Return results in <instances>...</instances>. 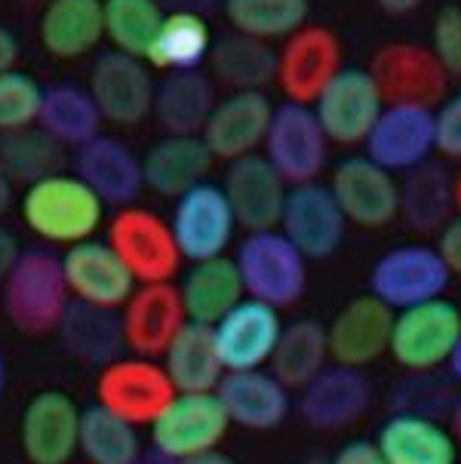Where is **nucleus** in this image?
<instances>
[{
  "label": "nucleus",
  "mask_w": 461,
  "mask_h": 464,
  "mask_svg": "<svg viewBox=\"0 0 461 464\" xmlns=\"http://www.w3.org/2000/svg\"><path fill=\"white\" fill-rule=\"evenodd\" d=\"M19 216L46 246H74L105 225V200L77 172H50L22 188Z\"/></svg>",
  "instance_id": "obj_1"
},
{
  "label": "nucleus",
  "mask_w": 461,
  "mask_h": 464,
  "mask_svg": "<svg viewBox=\"0 0 461 464\" xmlns=\"http://www.w3.org/2000/svg\"><path fill=\"white\" fill-rule=\"evenodd\" d=\"M4 314L22 335L56 333L65 308L72 304L62 256L50 246H28L13 262L10 274L0 280Z\"/></svg>",
  "instance_id": "obj_2"
},
{
  "label": "nucleus",
  "mask_w": 461,
  "mask_h": 464,
  "mask_svg": "<svg viewBox=\"0 0 461 464\" xmlns=\"http://www.w3.org/2000/svg\"><path fill=\"white\" fill-rule=\"evenodd\" d=\"M234 262L244 293L277 311L293 308L308 289V258L280 234V227L246 231Z\"/></svg>",
  "instance_id": "obj_3"
},
{
  "label": "nucleus",
  "mask_w": 461,
  "mask_h": 464,
  "mask_svg": "<svg viewBox=\"0 0 461 464\" xmlns=\"http://www.w3.org/2000/svg\"><path fill=\"white\" fill-rule=\"evenodd\" d=\"M105 243L127 265L136 283H167L176 277L185 262L169 218L158 216L148 207H139V203L117 207L105 225Z\"/></svg>",
  "instance_id": "obj_4"
},
{
  "label": "nucleus",
  "mask_w": 461,
  "mask_h": 464,
  "mask_svg": "<svg viewBox=\"0 0 461 464\" xmlns=\"http://www.w3.org/2000/svg\"><path fill=\"white\" fill-rule=\"evenodd\" d=\"M231 419L216 391H176V397L148 424L151 450L169 461L213 452L228 437Z\"/></svg>",
  "instance_id": "obj_5"
},
{
  "label": "nucleus",
  "mask_w": 461,
  "mask_h": 464,
  "mask_svg": "<svg viewBox=\"0 0 461 464\" xmlns=\"http://www.w3.org/2000/svg\"><path fill=\"white\" fill-rule=\"evenodd\" d=\"M173 397L176 384L158 357L120 353L96 369V403L136 428H148Z\"/></svg>",
  "instance_id": "obj_6"
},
{
  "label": "nucleus",
  "mask_w": 461,
  "mask_h": 464,
  "mask_svg": "<svg viewBox=\"0 0 461 464\" xmlns=\"http://www.w3.org/2000/svg\"><path fill=\"white\" fill-rule=\"evenodd\" d=\"M458 335L461 308L440 295L431 302L394 311L388 353L406 372H437L440 366H447Z\"/></svg>",
  "instance_id": "obj_7"
},
{
  "label": "nucleus",
  "mask_w": 461,
  "mask_h": 464,
  "mask_svg": "<svg viewBox=\"0 0 461 464\" xmlns=\"http://www.w3.org/2000/svg\"><path fill=\"white\" fill-rule=\"evenodd\" d=\"M366 71H370L385 105L437 108L449 90V74L437 62L431 46L409 41H394L375 50Z\"/></svg>",
  "instance_id": "obj_8"
},
{
  "label": "nucleus",
  "mask_w": 461,
  "mask_h": 464,
  "mask_svg": "<svg viewBox=\"0 0 461 464\" xmlns=\"http://www.w3.org/2000/svg\"><path fill=\"white\" fill-rule=\"evenodd\" d=\"M154 71L145 59L120 50H108L92 62L87 90L105 123L139 127L154 111Z\"/></svg>",
  "instance_id": "obj_9"
},
{
  "label": "nucleus",
  "mask_w": 461,
  "mask_h": 464,
  "mask_svg": "<svg viewBox=\"0 0 461 464\" xmlns=\"http://www.w3.org/2000/svg\"><path fill=\"white\" fill-rule=\"evenodd\" d=\"M262 151L286 185H302L320 179L330 160V139L320 127L314 108L302 102H283L271 114Z\"/></svg>",
  "instance_id": "obj_10"
},
{
  "label": "nucleus",
  "mask_w": 461,
  "mask_h": 464,
  "mask_svg": "<svg viewBox=\"0 0 461 464\" xmlns=\"http://www.w3.org/2000/svg\"><path fill=\"white\" fill-rule=\"evenodd\" d=\"M452 271L437 253V246L425 243H403L388 249L370 271V295L385 302L390 311H403L412 304L440 298L449 289Z\"/></svg>",
  "instance_id": "obj_11"
},
{
  "label": "nucleus",
  "mask_w": 461,
  "mask_h": 464,
  "mask_svg": "<svg viewBox=\"0 0 461 464\" xmlns=\"http://www.w3.org/2000/svg\"><path fill=\"white\" fill-rule=\"evenodd\" d=\"M341 65V41L332 28L311 25L304 22L293 34L283 37V46L277 50L274 83L286 102L314 105V99L323 92V86L332 81Z\"/></svg>",
  "instance_id": "obj_12"
},
{
  "label": "nucleus",
  "mask_w": 461,
  "mask_h": 464,
  "mask_svg": "<svg viewBox=\"0 0 461 464\" xmlns=\"http://www.w3.org/2000/svg\"><path fill=\"white\" fill-rule=\"evenodd\" d=\"M277 227L308 262H326L345 243L348 218L341 216L330 185H320L314 179L289 185Z\"/></svg>",
  "instance_id": "obj_13"
},
{
  "label": "nucleus",
  "mask_w": 461,
  "mask_h": 464,
  "mask_svg": "<svg viewBox=\"0 0 461 464\" xmlns=\"http://www.w3.org/2000/svg\"><path fill=\"white\" fill-rule=\"evenodd\" d=\"M169 227H173V237L185 262H200V258L225 256L234 231H237V218H234L222 185L203 179L173 200Z\"/></svg>",
  "instance_id": "obj_14"
},
{
  "label": "nucleus",
  "mask_w": 461,
  "mask_h": 464,
  "mask_svg": "<svg viewBox=\"0 0 461 464\" xmlns=\"http://www.w3.org/2000/svg\"><path fill=\"white\" fill-rule=\"evenodd\" d=\"M81 412L68 391H37L22 409L19 450L28 464H68L77 459Z\"/></svg>",
  "instance_id": "obj_15"
},
{
  "label": "nucleus",
  "mask_w": 461,
  "mask_h": 464,
  "mask_svg": "<svg viewBox=\"0 0 461 464\" xmlns=\"http://www.w3.org/2000/svg\"><path fill=\"white\" fill-rule=\"evenodd\" d=\"M330 191L348 225L379 231L400 216V182L366 154L345 157L332 169Z\"/></svg>",
  "instance_id": "obj_16"
},
{
  "label": "nucleus",
  "mask_w": 461,
  "mask_h": 464,
  "mask_svg": "<svg viewBox=\"0 0 461 464\" xmlns=\"http://www.w3.org/2000/svg\"><path fill=\"white\" fill-rule=\"evenodd\" d=\"M372 397L375 388L363 369L326 363L299 388V415L308 428L335 434L360 421L372 409Z\"/></svg>",
  "instance_id": "obj_17"
},
{
  "label": "nucleus",
  "mask_w": 461,
  "mask_h": 464,
  "mask_svg": "<svg viewBox=\"0 0 461 464\" xmlns=\"http://www.w3.org/2000/svg\"><path fill=\"white\" fill-rule=\"evenodd\" d=\"M366 157L388 172H409L437 151L434 108L385 105L366 136Z\"/></svg>",
  "instance_id": "obj_18"
},
{
  "label": "nucleus",
  "mask_w": 461,
  "mask_h": 464,
  "mask_svg": "<svg viewBox=\"0 0 461 464\" xmlns=\"http://www.w3.org/2000/svg\"><path fill=\"white\" fill-rule=\"evenodd\" d=\"M314 114L335 145H363L375 117L385 108L366 68H341L314 99Z\"/></svg>",
  "instance_id": "obj_19"
},
{
  "label": "nucleus",
  "mask_w": 461,
  "mask_h": 464,
  "mask_svg": "<svg viewBox=\"0 0 461 464\" xmlns=\"http://www.w3.org/2000/svg\"><path fill=\"white\" fill-rule=\"evenodd\" d=\"M271 114H274V105L264 90H231L228 96L216 99L200 139L206 141L216 160L231 163L237 157L255 154L264 145Z\"/></svg>",
  "instance_id": "obj_20"
},
{
  "label": "nucleus",
  "mask_w": 461,
  "mask_h": 464,
  "mask_svg": "<svg viewBox=\"0 0 461 464\" xmlns=\"http://www.w3.org/2000/svg\"><path fill=\"white\" fill-rule=\"evenodd\" d=\"M185 324L187 314L173 280L136 283V289L120 308L123 344L130 353H142V357L160 360V353Z\"/></svg>",
  "instance_id": "obj_21"
},
{
  "label": "nucleus",
  "mask_w": 461,
  "mask_h": 464,
  "mask_svg": "<svg viewBox=\"0 0 461 464\" xmlns=\"http://www.w3.org/2000/svg\"><path fill=\"white\" fill-rule=\"evenodd\" d=\"M280 333H283L280 311L259 302V298L244 295L218 324H213L216 348L225 372L268 366Z\"/></svg>",
  "instance_id": "obj_22"
},
{
  "label": "nucleus",
  "mask_w": 461,
  "mask_h": 464,
  "mask_svg": "<svg viewBox=\"0 0 461 464\" xmlns=\"http://www.w3.org/2000/svg\"><path fill=\"white\" fill-rule=\"evenodd\" d=\"M390 326H394V311L385 302L370 293L351 298L326 324L330 360L341 366L366 369L388 353Z\"/></svg>",
  "instance_id": "obj_23"
},
{
  "label": "nucleus",
  "mask_w": 461,
  "mask_h": 464,
  "mask_svg": "<svg viewBox=\"0 0 461 464\" xmlns=\"http://www.w3.org/2000/svg\"><path fill=\"white\" fill-rule=\"evenodd\" d=\"M62 271H65L68 293H72L74 302H87L96 304V308L120 311L130 293L136 289V280L127 271V265L99 237L65 246Z\"/></svg>",
  "instance_id": "obj_24"
},
{
  "label": "nucleus",
  "mask_w": 461,
  "mask_h": 464,
  "mask_svg": "<svg viewBox=\"0 0 461 464\" xmlns=\"http://www.w3.org/2000/svg\"><path fill=\"white\" fill-rule=\"evenodd\" d=\"M222 191L231 203V212L246 231H268L277 227L289 185L271 167L264 154H246L228 163L222 179Z\"/></svg>",
  "instance_id": "obj_25"
},
{
  "label": "nucleus",
  "mask_w": 461,
  "mask_h": 464,
  "mask_svg": "<svg viewBox=\"0 0 461 464\" xmlns=\"http://www.w3.org/2000/svg\"><path fill=\"white\" fill-rule=\"evenodd\" d=\"M216 394L222 400L225 412H228L231 428L255 430V434L277 430L289 419V409H293L289 388L268 366L225 372Z\"/></svg>",
  "instance_id": "obj_26"
},
{
  "label": "nucleus",
  "mask_w": 461,
  "mask_h": 464,
  "mask_svg": "<svg viewBox=\"0 0 461 464\" xmlns=\"http://www.w3.org/2000/svg\"><path fill=\"white\" fill-rule=\"evenodd\" d=\"M74 172L105 200V207H130L145 191L142 157L127 141L105 132L77 148Z\"/></svg>",
  "instance_id": "obj_27"
},
{
  "label": "nucleus",
  "mask_w": 461,
  "mask_h": 464,
  "mask_svg": "<svg viewBox=\"0 0 461 464\" xmlns=\"http://www.w3.org/2000/svg\"><path fill=\"white\" fill-rule=\"evenodd\" d=\"M385 464H458V440L440 419L390 412L375 437Z\"/></svg>",
  "instance_id": "obj_28"
},
{
  "label": "nucleus",
  "mask_w": 461,
  "mask_h": 464,
  "mask_svg": "<svg viewBox=\"0 0 461 464\" xmlns=\"http://www.w3.org/2000/svg\"><path fill=\"white\" fill-rule=\"evenodd\" d=\"M213 163L216 157L200 136H163L142 157V179L148 191L176 200L187 188L203 182Z\"/></svg>",
  "instance_id": "obj_29"
},
{
  "label": "nucleus",
  "mask_w": 461,
  "mask_h": 464,
  "mask_svg": "<svg viewBox=\"0 0 461 464\" xmlns=\"http://www.w3.org/2000/svg\"><path fill=\"white\" fill-rule=\"evenodd\" d=\"M41 46L59 62L90 56L105 41L101 0H50L37 22Z\"/></svg>",
  "instance_id": "obj_30"
},
{
  "label": "nucleus",
  "mask_w": 461,
  "mask_h": 464,
  "mask_svg": "<svg viewBox=\"0 0 461 464\" xmlns=\"http://www.w3.org/2000/svg\"><path fill=\"white\" fill-rule=\"evenodd\" d=\"M216 81L197 71H169L154 90L151 117L167 136H200L203 123L216 105Z\"/></svg>",
  "instance_id": "obj_31"
},
{
  "label": "nucleus",
  "mask_w": 461,
  "mask_h": 464,
  "mask_svg": "<svg viewBox=\"0 0 461 464\" xmlns=\"http://www.w3.org/2000/svg\"><path fill=\"white\" fill-rule=\"evenodd\" d=\"M178 295H182L187 320L213 326L246 293H244V280H240L237 262L228 256H216V258L191 262L182 283H178Z\"/></svg>",
  "instance_id": "obj_32"
},
{
  "label": "nucleus",
  "mask_w": 461,
  "mask_h": 464,
  "mask_svg": "<svg viewBox=\"0 0 461 464\" xmlns=\"http://www.w3.org/2000/svg\"><path fill=\"white\" fill-rule=\"evenodd\" d=\"M56 333L74 360L96 369L111 363L127 348L123 344L120 314L111 308H96V304L87 302H74V298L65 308V314H62Z\"/></svg>",
  "instance_id": "obj_33"
},
{
  "label": "nucleus",
  "mask_w": 461,
  "mask_h": 464,
  "mask_svg": "<svg viewBox=\"0 0 461 464\" xmlns=\"http://www.w3.org/2000/svg\"><path fill=\"white\" fill-rule=\"evenodd\" d=\"M213 28L206 15L191 10H167L163 22L148 46L145 62L160 74L169 71H197L206 65L213 50Z\"/></svg>",
  "instance_id": "obj_34"
},
{
  "label": "nucleus",
  "mask_w": 461,
  "mask_h": 464,
  "mask_svg": "<svg viewBox=\"0 0 461 464\" xmlns=\"http://www.w3.org/2000/svg\"><path fill=\"white\" fill-rule=\"evenodd\" d=\"M160 363L176 391H216L225 375L213 326L194 324V320L178 329L167 351L160 353Z\"/></svg>",
  "instance_id": "obj_35"
},
{
  "label": "nucleus",
  "mask_w": 461,
  "mask_h": 464,
  "mask_svg": "<svg viewBox=\"0 0 461 464\" xmlns=\"http://www.w3.org/2000/svg\"><path fill=\"white\" fill-rule=\"evenodd\" d=\"M456 216V194L447 167L425 160L421 167L403 172L400 182V218L412 231L434 234Z\"/></svg>",
  "instance_id": "obj_36"
},
{
  "label": "nucleus",
  "mask_w": 461,
  "mask_h": 464,
  "mask_svg": "<svg viewBox=\"0 0 461 464\" xmlns=\"http://www.w3.org/2000/svg\"><path fill=\"white\" fill-rule=\"evenodd\" d=\"M101 114L87 86L50 83L43 86L37 127L50 132L62 148H81L101 132Z\"/></svg>",
  "instance_id": "obj_37"
},
{
  "label": "nucleus",
  "mask_w": 461,
  "mask_h": 464,
  "mask_svg": "<svg viewBox=\"0 0 461 464\" xmlns=\"http://www.w3.org/2000/svg\"><path fill=\"white\" fill-rule=\"evenodd\" d=\"M209 74L228 90H264L274 81L277 53L268 41L249 34H228L213 44L209 50Z\"/></svg>",
  "instance_id": "obj_38"
},
{
  "label": "nucleus",
  "mask_w": 461,
  "mask_h": 464,
  "mask_svg": "<svg viewBox=\"0 0 461 464\" xmlns=\"http://www.w3.org/2000/svg\"><path fill=\"white\" fill-rule=\"evenodd\" d=\"M330 363V344H326V326L320 320L302 317L283 326L277 338V348L271 353L268 369L286 384L289 391H299Z\"/></svg>",
  "instance_id": "obj_39"
},
{
  "label": "nucleus",
  "mask_w": 461,
  "mask_h": 464,
  "mask_svg": "<svg viewBox=\"0 0 461 464\" xmlns=\"http://www.w3.org/2000/svg\"><path fill=\"white\" fill-rule=\"evenodd\" d=\"M142 452V437L136 424L123 421L120 415L99 403L81 412L77 455L87 464H136Z\"/></svg>",
  "instance_id": "obj_40"
},
{
  "label": "nucleus",
  "mask_w": 461,
  "mask_h": 464,
  "mask_svg": "<svg viewBox=\"0 0 461 464\" xmlns=\"http://www.w3.org/2000/svg\"><path fill=\"white\" fill-rule=\"evenodd\" d=\"M62 163H65V148L37 123L0 136V172L13 185L25 188L50 172H59Z\"/></svg>",
  "instance_id": "obj_41"
},
{
  "label": "nucleus",
  "mask_w": 461,
  "mask_h": 464,
  "mask_svg": "<svg viewBox=\"0 0 461 464\" xmlns=\"http://www.w3.org/2000/svg\"><path fill=\"white\" fill-rule=\"evenodd\" d=\"M222 13L237 34L283 41L308 22V0H222Z\"/></svg>",
  "instance_id": "obj_42"
},
{
  "label": "nucleus",
  "mask_w": 461,
  "mask_h": 464,
  "mask_svg": "<svg viewBox=\"0 0 461 464\" xmlns=\"http://www.w3.org/2000/svg\"><path fill=\"white\" fill-rule=\"evenodd\" d=\"M163 6L158 0H101L105 15V41L120 53L145 59L148 46L163 22Z\"/></svg>",
  "instance_id": "obj_43"
},
{
  "label": "nucleus",
  "mask_w": 461,
  "mask_h": 464,
  "mask_svg": "<svg viewBox=\"0 0 461 464\" xmlns=\"http://www.w3.org/2000/svg\"><path fill=\"white\" fill-rule=\"evenodd\" d=\"M43 86L34 74L22 68H10L0 74V136L34 127L41 114Z\"/></svg>",
  "instance_id": "obj_44"
},
{
  "label": "nucleus",
  "mask_w": 461,
  "mask_h": 464,
  "mask_svg": "<svg viewBox=\"0 0 461 464\" xmlns=\"http://www.w3.org/2000/svg\"><path fill=\"white\" fill-rule=\"evenodd\" d=\"M452 400H456L452 379L443 382L434 372H409L397 388H390L394 412H416L427 415V419H440L443 412L449 415Z\"/></svg>",
  "instance_id": "obj_45"
},
{
  "label": "nucleus",
  "mask_w": 461,
  "mask_h": 464,
  "mask_svg": "<svg viewBox=\"0 0 461 464\" xmlns=\"http://www.w3.org/2000/svg\"><path fill=\"white\" fill-rule=\"evenodd\" d=\"M431 53L449 77L461 74V6L449 4L437 10L431 25Z\"/></svg>",
  "instance_id": "obj_46"
},
{
  "label": "nucleus",
  "mask_w": 461,
  "mask_h": 464,
  "mask_svg": "<svg viewBox=\"0 0 461 464\" xmlns=\"http://www.w3.org/2000/svg\"><path fill=\"white\" fill-rule=\"evenodd\" d=\"M434 127H437V151L452 160H461V92L443 99L434 108Z\"/></svg>",
  "instance_id": "obj_47"
},
{
  "label": "nucleus",
  "mask_w": 461,
  "mask_h": 464,
  "mask_svg": "<svg viewBox=\"0 0 461 464\" xmlns=\"http://www.w3.org/2000/svg\"><path fill=\"white\" fill-rule=\"evenodd\" d=\"M437 253L447 262V267L452 271V277H461V212L449 218L447 225L440 227V237H437Z\"/></svg>",
  "instance_id": "obj_48"
},
{
  "label": "nucleus",
  "mask_w": 461,
  "mask_h": 464,
  "mask_svg": "<svg viewBox=\"0 0 461 464\" xmlns=\"http://www.w3.org/2000/svg\"><path fill=\"white\" fill-rule=\"evenodd\" d=\"M330 464H385L375 440H351L332 455Z\"/></svg>",
  "instance_id": "obj_49"
},
{
  "label": "nucleus",
  "mask_w": 461,
  "mask_h": 464,
  "mask_svg": "<svg viewBox=\"0 0 461 464\" xmlns=\"http://www.w3.org/2000/svg\"><path fill=\"white\" fill-rule=\"evenodd\" d=\"M19 253H22L19 237H15L6 225H0V280L10 274V267H13L15 258H19Z\"/></svg>",
  "instance_id": "obj_50"
},
{
  "label": "nucleus",
  "mask_w": 461,
  "mask_h": 464,
  "mask_svg": "<svg viewBox=\"0 0 461 464\" xmlns=\"http://www.w3.org/2000/svg\"><path fill=\"white\" fill-rule=\"evenodd\" d=\"M19 53H22L19 37H15L6 25H0V74L19 65Z\"/></svg>",
  "instance_id": "obj_51"
},
{
  "label": "nucleus",
  "mask_w": 461,
  "mask_h": 464,
  "mask_svg": "<svg viewBox=\"0 0 461 464\" xmlns=\"http://www.w3.org/2000/svg\"><path fill=\"white\" fill-rule=\"evenodd\" d=\"M163 10H191V13H213L218 0H158Z\"/></svg>",
  "instance_id": "obj_52"
},
{
  "label": "nucleus",
  "mask_w": 461,
  "mask_h": 464,
  "mask_svg": "<svg viewBox=\"0 0 461 464\" xmlns=\"http://www.w3.org/2000/svg\"><path fill=\"white\" fill-rule=\"evenodd\" d=\"M375 4H379V10L388 15H409V13H416L425 0H375Z\"/></svg>",
  "instance_id": "obj_53"
},
{
  "label": "nucleus",
  "mask_w": 461,
  "mask_h": 464,
  "mask_svg": "<svg viewBox=\"0 0 461 464\" xmlns=\"http://www.w3.org/2000/svg\"><path fill=\"white\" fill-rule=\"evenodd\" d=\"M173 464H234V459H231V455H225L222 450H213V452L191 455V459H178Z\"/></svg>",
  "instance_id": "obj_54"
},
{
  "label": "nucleus",
  "mask_w": 461,
  "mask_h": 464,
  "mask_svg": "<svg viewBox=\"0 0 461 464\" xmlns=\"http://www.w3.org/2000/svg\"><path fill=\"white\" fill-rule=\"evenodd\" d=\"M13 203H15V185L4 176V172H0V218L13 209Z\"/></svg>",
  "instance_id": "obj_55"
},
{
  "label": "nucleus",
  "mask_w": 461,
  "mask_h": 464,
  "mask_svg": "<svg viewBox=\"0 0 461 464\" xmlns=\"http://www.w3.org/2000/svg\"><path fill=\"white\" fill-rule=\"evenodd\" d=\"M449 430L461 446V394H456V400H452V406H449Z\"/></svg>",
  "instance_id": "obj_56"
},
{
  "label": "nucleus",
  "mask_w": 461,
  "mask_h": 464,
  "mask_svg": "<svg viewBox=\"0 0 461 464\" xmlns=\"http://www.w3.org/2000/svg\"><path fill=\"white\" fill-rule=\"evenodd\" d=\"M447 369H449V379L456 382V384H461V335H458L456 348H452V353H449Z\"/></svg>",
  "instance_id": "obj_57"
},
{
  "label": "nucleus",
  "mask_w": 461,
  "mask_h": 464,
  "mask_svg": "<svg viewBox=\"0 0 461 464\" xmlns=\"http://www.w3.org/2000/svg\"><path fill=\"white\" fill-rule=\"evenodd\" d=\"M136 464H173V461H169L167 455H160L158 450H151V446H148V450L136 459Z\"/></svg>",
  "instance_id": "obj_58"
},
{
  "label": "nucleus",
  "mask_w": 461,
  "mask_h": 464,
  "mask_svg": "<svg viewBox=\"0 0 461 464\" xmlns=\"http://www.w3.org/2000/svg\"><path fill=\"white\" fill-rule=\"evenodd\" d=\"M6 384H10V366H6V357H4V351H0V400L6 394Z\"/></svg>",
  "instance_id": "obj_59"
},
{
  "label": "nucleus",
  "mask_w": 461,
  "mask_h": 464,
  "mask_svg": "<svg viewBox=\"0 0 461 464\" xmlns=\"http://www.w3.org/2000/svg\"><path fill=\"white\" fill-rule=\"evenodd\" d=\"M452 194H456V212H461V169L452 176Z\"/></svg>",
  "instance_id": "obj_60"
},
{
  "label": "nucleus",
  "mask_w": 461,
  "mask_h": 464,
  "mask_svg": "<svg viewBox=\"0 0 461 464\" xmlns=\"http://www.w3.org/2000/svg\"><path fill=\"white\" fill-rule=\"evenodd\" d=\"M308 464H330V459H311Z\"/></svg>",
  "instance_id": "obj_61"
},
{
  "label": "nucleus",
  "mask_w": 461,
  "mask_h": 464,
  "mask_svg": "<svg viewBox=\"0 0 461 464\" xmlns=\"http://www.w3.org/2000/svg\"><path fill=\"white\" fill-rule=\"evenodd\" d=\"M68 464H87V461H77V459H74V461H68Z\"/></svg>",
  "instance_id": "obj_62"
}]
</instances>
